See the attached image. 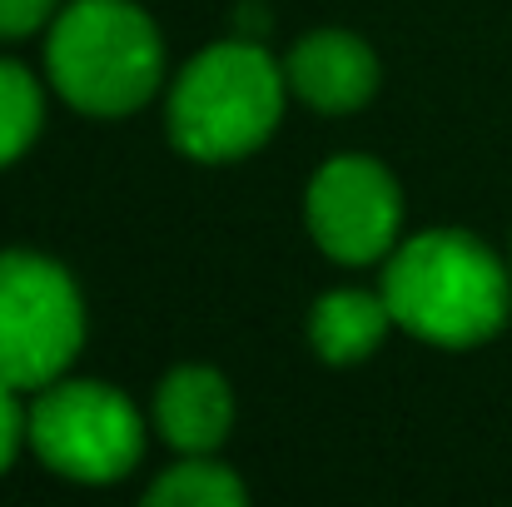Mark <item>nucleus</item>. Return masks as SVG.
Listing matches in <instances>:
<instances>
[{
	"mask_svg": "<svg viewBox=\"0 0 512 507\" xmlns=\"http://www.w3.org/2000/svg\"><path fill=\"white\" fill-rule=\"evenodd\" d=\"M309 229L343 264L378 259L398 234V184L373 160H329L309 184Z\"/></svg>",
	"mask_w": 512,
	"mask_h": 507,
	"instance_id": "obj_6",
	"label": "nucleus"
},
{
	"mask_svg": "<svg viewBox=\"0 0 512 507\" xmlns=\"http://www.w3.org/2000/svg\"><path fill=\"white\" fill-rule=\"evenodd\" d=\"M229 418H234V398L214 368H174L160 383L155 423L179 453H214L229 433Z\"/></svg>",
	"mask_w": 512,
	"mask_h": 507,
	"instance_id": "obj_8",
	"label": "nucleus"
},
{
	"mask_svg": "<svg viewBox=\"0 0 512 507\" xmlns=\"http://www.w3.org/2000/svg\"><path fill=\"white\" fill-rule=\"evenodd\" d=\"M383 304L408 334L468 348L503 329L508 274L503 264L458 229H433L408 239L383 269Z\"/></svg>",
	"mask_w": 512,
	"mask_h": 507,
	"instance_id": "obj_1",
	"label": "nucleus"
},
{
	"mask_svg": "<svg viewBox=\"0 0 512 507\" xmlns=\"http://www.w3.org/2000/svg\"><path fill=\"white\" fill-rule=\"evenodd\" d=\"M30 433V418L20 413V403H15V388L10 383H0V473L10 468V458H15V448H20V438Z\"/></svg>",
	"mask_w": 512,
	"mask_h": 507,
	"instance_id": "obj_13",
	"label": "nucleus"
},
{
	"mask_svg": "<svg viewBox=\"0 0 512 507\" xmlns=\"http://www.w3.org/2000/svg\"><path fill=\"white\" fill-rule=\"evenodd\" d=\"M393 314L383 304V294H363V289H334L314 304V319H309V338L319 348V358L329 363H358L368 358L383 334H388Z\"/></svg>",
	"mask_w": 512,
	"mask_h": 507,
	"instance_id": "obj_9",
	"label": "nucleus"
},
{
	"mask_svg": "<svg viewBox=\"0 0 512 507\" xmlns=\"http://www.w3.org/2000/svg\"><path fill=\"white\" fill-rule=\"evenodd\" d=\"M284 110V70L249 40L194 55L170 95V135L189 160H239L259 150Z\"/></svg>",
	"mask_w": 512,
	"mask_h": 507,
	"instance_id": "obj_3",
	"label": "nucleus"
},
{
	"mask_svg": "<svg viewBox=\"0 0 512 507\" xmlns=\"http://www.w3.org/2000/svg\"><path fill=\"white\" fill-rule=\"evenodd\" d=\"M145 503L150 507H234L244 503V483L229 468L189 453L184 463H174L170 473H160L150 483Z\"/></svg>",
	"mask_w": 512,
	"mask_h": 507,
	"instance_id": "obj_10",
	"label": "nucleus"
},
{
	"mask_svg": "<svg viewBox=\"0 0 512 507\" xmlns=\"http://www.w3.org/2000/svg\"><path fill=\"white\" fill-rule=\"evenodd\" d=\"M40 130V85L30 70L0 60V165L20 160Z\"/></svg>",
	"mask_w": 512,
	"mask_h": 507,
	"instance_id": "obj_11",
	"label": "nucleus"
},
{
	"mask_svg": "<svg viewBox=\"0 0 512 507\" xmlns=\"http://www.w3.org/2000/svg\"><path fill=\"white\" fill-rule=\"evenodd\" d=\"M55 0H0V40H20L50 20Z\"/></svg>",
	"mask_w": 512,
	"mask_h": 507,
	"instance_id": "obj_12",
	"label": "nucleus"
},
{
	"mask_svg": "<svg viewBox=\"0 0 512 507\" xmlns=\"http://www.w3.org/2000/svg\"><path fill=\"white\" fill-rule=\"evenodd\" d=\"M85 334L70 274L40 254H0V383H55Z\"/></svg>",
	"mask_w": 512,
	"mask_h": 507,
	"instance_id": "obj_4",
	"label": "nucleus"
},
{
	"mask_svg": "<svg viewBox=\"0 0 512 507\" xmlns=\"http://www.w3.org/2000/svg\"><path fill=\"white\" fill-rule=\"evenodd\" d=\"M289 85L329 115L358 110L373 85H378V60L363 40H353L348 30H314L294 45L289 55Z\"/></svg>",
	"mask_w": 512,
	"mask_h": 507,
	"instance_id": "obj_7",
	"label": "nucleus"
},
{
	"mask_svg": "<svg viewBox=\"0 0 512 507\" xmlns=\"http://www.w3.org/2000/svg\"><path fill=\"white\" fill-rule=\"evenodd\" d=\"M35 453L75 483H115L145 453L140 413L110 383H50L30 408Z\"/></svg>",
	"mask_w": 512,
	"mask_h": 507,
	"instance_id": "obj_5",
	"label": "nucleus"
},
{
	"mask_svg": "<svg viewBox=\"0 0 512 507\" xmlns=\"http://www.w3.org/2000/svg\"><path fill=\"white\" fill-rule=\"evenodd\" d=\"M45 65L55 90L85 115H130L160 85V30L130 0H75L60 10Z\"/></svg>",
	"mask_w": 512,
	"mask_h": 507,
	"instance_id": "obj_2",
	"label": "nucleus"
}]
</instances>
